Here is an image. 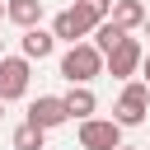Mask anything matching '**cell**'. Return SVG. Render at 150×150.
Wrapping results in <instances>:
<instances>
[{
  "mask_svg": "<svg viewBox=\"0 0 150 150\" xmlns=\"http://www.w3.org/2000/svg\"><path fill=\"white\" fill-rule=\"evenodd\" d=\"M61 122H70V112H66V103H61L56 94H42V98L28 103V127L52 131V127H61Z\"/></svg>",
  "mask_w": 150,
  "mask_h": 150,
  "instance_id": "7",
  "label": "cell"
},
{
  "mask_svg": "<svg viewBox=\"0 0 150 150\" xmlns=\"http://www.w3.org/2000/svg\"><path fill=\"white\" fill-rule=\"evenodd\" d=\"M0 56H5V42H0Z\"/></svg>",
  "mask_w": 150,
  "mask_h": 150,
  "instance_id": "19",
  "label": "cell"
},
{
  "mask_svg": "<svg viewBox=\"0 0 150 150\" xmlns=\"http://www.w3.org/2000/svg\"><path fill=\"white\" fill-rule=\"evenodd\" d=\"M61 75L70 80V89H75V84L89 89V80L103 75V52H98L94 42H75V47H66V56H61Z\"/></svg>",
  "mask_w": 150,
  "mask_h": 150,
  "instance_id": "1",
  "label": "cell"
},
{
  "mask_svg": "<svg viewBox=\"0 0 150 150\" xmlns=\"http://www.w3.org/2000/svg\"><path fill=\"white\" fill-rule=\"evenodd\" d=\"M0 117H5V103H0Z\"/></svg>",
  "mask_w": 150,
  "mask_h": 150,
  "instance_id": "18",
  "label": "cell"
},
{
  "mask_svg": "<svg viewBox=\"0 0 150 150\" xmlns=\"http://www.w3.org/2000/svg\"><path fill=\"white\" fill-rule=\"evenodd\" d=\"M47 145V131H38V127H14V150H42Z\"/></svg>",
  "mask_w": 150,
  "mask_h": 150,
  "instance_id": "13",
  "label": "cell"
},
{
  "mask_svg": "<svg viewBox=\"0 0 150 150\" xmlns=\"http://www.w3.org/2000/svg\"><path fill=\"white\" fill-rule=\"evenodd\" d=\"M108 23H117L122 33H131V28H145V5H141V0H112V14H108Z\"/></svg>",
  "mask_w": 150,
  "mask_h": 150,
  "instance_id": "9",
  "label": "cell"
},
{
  "mask_svg": "<svg viewBox=\"0 0 150 150\" xmlns=\"http://www.w3.org/2000/svg\"><path fill=\"white\" fill-rule=\"evenodd\" d=\"M80 150H122V127L112 117H89L80 122Z\"/></svg>",
  "mask_w": 150,
  "mask_h": 150,
  "instance_id": "4",
  "label": "cell"
},
{
  "mask_svg": "<svg viewBox=\"0 0 150 150\" xmlns=\"http://www.w3.org/2000/svg\"><path fill=\"white\" fill-rule=\"evenodd\" d=\"M28 61L23 56H0V103H14L28 94Z\"/></svg>",
  "mask_w": 150,
  "mask_h": 150,
  "instance_id": "6",
  "label": "cell"
},
{
  "mask_svg": "<svg viewBox=\"0 0 150 150\" xmlns=\"http://www.w3.org/2000/svg\"><path fill=\"white\" fill-rule=\"evenodd\" d=\"M75 5H80V9H89L98 23H108V14H112V0H75Z\"/></svg>",
  "mask_w": 150,
  "mask_h": 150,
  "instance_id": "14",
  "label": "cell"
},
{
  "mask_svg": "<svg viewBox=\"0 0 150 150\" xmlns=\"http://www.w3.org/2000/svg\"><path fill=\"white\" fill-rule=\"evenodd\" d=\"M61 103H66V112H70V117H80V122H89V117H94V108H98L94 89H84V84H75L70 94H61Z\"/></svg>",
  "mask_w": 150,
  "mask_h": 150,
  "instance_id": "11",
  "label": "cell"
},
{
  "mask_svg": "<svg viewBox=\"0 0 150 150\" xmlns=\"http://www.w3.org/2000/svg\"><path fill=\"white\" fill-rule=\"evenodd\" d=\"M19 47H23V61H42V56H52L56 38H52L47 28H28V33L19 38Z\"/></svg>",
  "mask_w": 150,
  "mask_h": 150,
  "instance_id": "10",
  "label": "cell"
},
{
  "mask_svg": "<svg viewBox=\"0 0 150 150\" xmlns=\"http://www.w3.org/2000/svg\"><path fill=\"white\" fill-rule=\"evenodd\" d=\"M145 38H150V14H145Z\"/></svg>",
  "mask_w": 150,
  "mask_h": 150,
  "instance_id": "17",
  "label": "cell"
},
{
  "mask_svg": "<svg viewBox=\"0 0 150 150\" xmlns=\"http://www.w3.org/2000/svg\"><path fill=\"white\" fill-rule=\"evenodd\" d=\"M5 19L19 23L23 33L28 28H42V0H5Z\"/></svg>",
  "mask_w": 150,
  "mask_h": 150,
  "instance_id": "8",
  "label": "cell"
},
{
  "mask_svg": "<svg viewBox=\"0 0 150 150\" xmlns=\"http://www.w3.org/2000/svg\"><path fill=\"white\" fill-rule=\"evenodd\" d=\"M145 112H150V89H145V80H127V84H122V98H117V108H112V122H117V127H141Z\"/></svg>",
  "mask_w": 150,
  "mask_h": 150,
  "instance_id": "2",
  "label": "cell"
},
{
  "mask_svg": "<svg viewBox=\"0 0 150 150\" xmlns=\"http://www.w3.org/2000/svg\"><path fill=\"white\" fill-rule=\"evenodd\" d=\"M141 80H145V89H150V56L141 61Z\"/></svg>",
  "mask_w": 150,
  "mask_h": 150,
  "instance_id": "15",
  "label": "cell"
},
{
  "mask_svg": "<svg viewBox=\"0 0 150 150\" xmlns=\"http://www.w3.org/2000/svg\"><path fill=\"white\" fill-rule=\"evenodd\" d=\"M94 28H98V19L89 14V9H80V5H70V9H61L56 19H52V38H61V42H84V38H94Z\"/></svg>",
  "mask_w": 150,
  "mask_h": 150,
  "instance_id": "3",
  "label": "cell"
},
{
  "mask_svg": "<svg viewBox=\"0 0 150 150\" xmlns=\"http://www.w3.org/2000/svg\"><path fill=\"white\" fill-rule=\"evenodd\" d=\"M141 61H145L141 42H136V38H122V47H112V52L103 56V70H108L112 80H131V75H141Z\"/></svg>",
  "mask_w": 150,
  "mask_h": 150,
  "instance_id": "5",
  "label": "cell"
},
{
  "mask_svg": "<svg viewBox=\"0 0 150 150\" xmlns=\"http://www.w3.org/2000/svg\"><path fill=\"white\" fill-rule=\"evenodd\" d=\"M0 23H5V0H0Z\"/></svg>",
  "mask_w": 150,
  "mask_h": 150,
  "instance_id": "16",
  "label": "cell"
},
{
  "mask_svg": "<svg viewBox=\"0 0 150 150\" xmlns=\"http://www.w3.org/2000/svg\"><path fill=\"white\" fill-rule=\"evenodd\" d=\"M122 150H136V145H122Z\"/></svg>",
  "mask_w": 150,
  "mask_h": 150,
  "instance_id": "20",
  "label": "cell"
},
{
  "mask_svg": "<svg viewBox=\"0 0 150 150\" xmlns=\"http://www.w3.org/2000/svg\"><path fill=\"white\" fill-rule=\"evenodd\" d=\"M122 38H131V33H122L117 23H98V28H94V47H98L103 56H108L112 47H122Z\"/></svg>",
  "mask_w": 150,
  "mask_h": 150,
  "instance_id": "12",
  "label": "cell"
}]
</instances>
